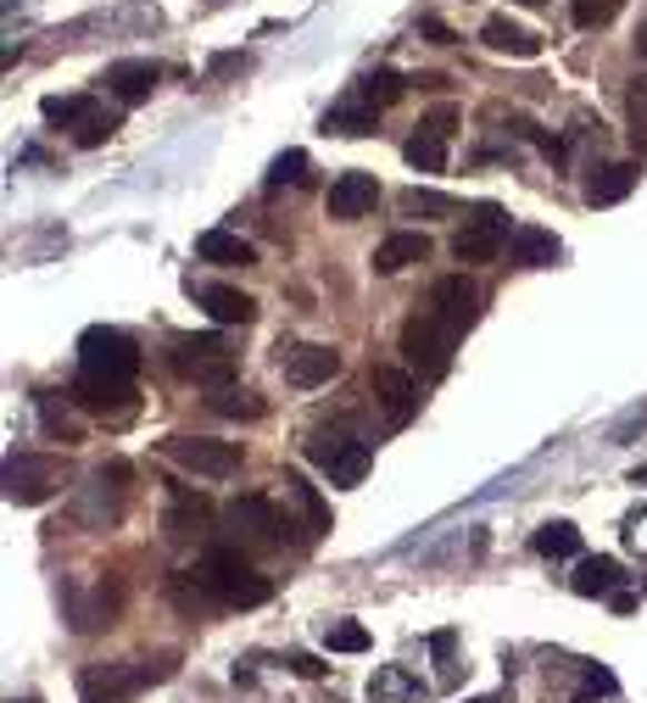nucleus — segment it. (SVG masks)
Listing matches in <instances>:
<instances>
[{"instance_id":"obj_1","label":"nucleus","mask_w":647,"mask_h":703,"mask_svg":"<svg viewBox=\"0 0 647 703\" xmlns=\"http://www.w3.org/2000/svg\"><path fill=\"white\" fill-rule=\"evenodd\" d=\"M135 375H140V346L112 329V324H90L79 335V403L96 414H123L135 397Z\"/></svg>"},{"instance_id":"obj_2","label":"nucleus","mask_w":647,"mask_h":703,"mask_svg":"<svg viewBox=\"0 0 647 703\" xmlns=\"http://www.w3.org/2000/svg\"><path fill=\"white\" fill-rule=\"evenodd\" d=\"M301 453H307V464L330 481V486H358L375 469V447L358 430H347V425H318Z\"/></svg>"},{"instance_id":"obj_3","label":"nucleus","mask_w":647,"mask_h":703,"mask_svg":"<svg viewBox=\"0 0 647 703\" xmlns=\"http://www.w3.org/2000/svg\"><path fill=\"white\" fill-rule=\"evenodd\" d=\"M196 575H201V586L212 592V603H223V608H257V603L273 597L268 575H257L235 547H207L201 564H196Z\"/></svg>"},{"instance_id":"obj_4","label":"nucleus","mask_w":647,"mask_h":703,"mask_svg":"<svg viewBox=\"0 0 647 703\" xmlns=\"http://www.w3.org/2000/svg\"><path fill=\"white\" fill-rule=\"evenodd\" d=\"M452 340H458V335L441 324L436 307L408 313V324H402V358H408V369H419L425 380H441V375L452 369Z\"/></svg>"},{"instance_id":"obj_5","label":"nucleus","mask_w":647,"mask_h":703,"mask_svg":"<svg viewBox=\"0 0 647 703\" xmlns=\"http://www.w3.org/2000/svg\"><path fill=\"white\" fill-rule=\"evenodd\" d=\"M168 346H173V369H179L185 380H196V386H207V392L235 386V352H229L218 335H173Z\"/></svg>"},{"instance_id":"obj_6","label":"nucleus","mask_w":647,"mask_h":703,"mask_svg":"<svg viewBox=\"0 0 647 703\" xmlns=\"http://www.w3.org/2000/svg\"><path fill=\"white\" fill-rule=\"evenodd\" d=\"M508 212L497 207V201H475L469 212H464V229L452 235V257L458 263H491L502 246H508Z\"/></svg>"},{"instance_id":"obj_7","label":"nucleus","mask_w":647,"mask_h":703,"mask_svg":"<svg viewBox=\"0 0 647 703\" xmlns=\"http://www.w3.org/2000/svg\"><path fill=\"white\" fill-rule=\"evenodd\" d=\"M162 453H168L179 469L207 475V481H235L240 464H246V453H240L235 442H207V436H168Z\"/></svg>"},{"instance_id":"obj_8","label":"nucleus","mask_w":647,"mask_h":703,"mask_svg":"<svg viewBox=\"0 0 647 703\" xmlns=\"http://www.w3.org/2000/svg\"><path fill=\"white\" fill-rule=\"evenodd\" d=\"M223 525L240 536V542H251V547H273V542H285V531H290V519L273 508V497H262V492H246V497H235L229 508H223Z\"/></svg>"},{"instance_id":"obj_9","label":"nucleus","mask_w":647,"mask_h":703,"mask_svg":"<svg viewBox=\"0 0 647 703\" xmlns=\"http://www.w3.org/2000/svg\"><path fill=\"white\" fill-rule=\"evenodd\" d=\"M279 369L296 392H312V386H330L341 375V352L324 346V340H301V346H279Z\"/></svg>"},{"instance_id":"obj_10","label":"nucleus","mask_w":647,"mask_h":703,"mask_svg":"<svg viewBox=\"0 0 647 703\" xmlns=\"http://www.w3.org/2000/svg\"><path fill=\"white\" fill-rule=\"evenodd\" d=\"M57 492V464L40 458V453H12L7 458V503L18 508H34Z\"/></svg>"},{"instance_id":"obj_11","label":"nucleus","mask_w":647,"mask_h":703,"mask_svg":"<svg viewBox=\"0 0 647 703\" xmlns=\"http://www.w3.org/2000/svg\"><path fill=\"white\" fill-rule=\"evenodd\" d=\"M430 307L441 313V324H447L452 335H464V329H475V318H480V285H475L469 274H441L436 290H430Z\"/></svg>"},{"instance_id":"obj_12","label":"nucleus","mask_w":647,"mask_h":703,"mask_svg":"<svg viewBox=\"0 0 647 703\" xmlns=\"http://www.w3.org/2000/svg\"><path fill=\"white\" fill-rule=\"evenodd\" d=\"M369 392H375V408H380V419H386L391 430H408V425H414V414H419V386H414L408 369H375Z\"/></svg>"},{"instance_id":"obj_13","label":"nucleus","mask_w":647,"mask_h":703,"mask_svg":"<svg viewBox=\"0 0 647 703\" xmlns=\"http://www.w3.org/2000/svg\"><path fill=\"white\" fill-rule=\"evenodd\" d=\"M452 123H458V112H452V107H441L436 118H425V123L414 129V140H408V162H414L419 174H441V168H447Z\"/></svg>"},{"instance_id":"obj_14","label":"nucleus","mask_w":647,"mask_h":703,"mask_svg":"<svg viewBox=\"0 0 647 703\" xmlns=\"http://www.w3.org/2000/svg\"><path fill=\"white\" fill-rule=\"evenodd\" d=\"M375 201H380V179L364 174V168H352V174H341V179L330 185V218H341V224L375 212Z\"/></svg>"},{"instance_id":"obj_15","label":"nucleus","mask_w":647,"mask_h":703,"mask_svg":"<svg viewBox=\"0 0 647 703\" xmlns=\"http://www.w3.org/2000/svg\"><path fill=\"white\" fill-rule=\"evenodd\" d=\"M564 257V240L553 235V229H541V224H514V235H508V263L514 268H553Z\"/></svg>"},{"instance_id":"obj_16","label":"nucleus","mask_w":647,"mask_h":703,"mask_svg":"<svg viewBox=\"0 0 647 703\" xmlns=\"http://www.w3.org/2000/svg\"><path fill=\"white\" fill-rule=\"evenodd\" d=\"M480 46L497 51V57H514V62H536V57H541V34H530V29L514 23V18H486V23H480Z\"/></svg>"},{"instance_id":"obj_17","label":"nucleus","mask_w":647,"mask_h":703,"mask_svg":"<svg viewBox=\"0 0 647 703\" xmlns=\"http://www.w3.org/2000/svg\"><path fill=\"white\" fill-rule=\"evenodd\" d=\"M157 85H162V68H157V62H146V57H123V62H112V68H107V90H112L118 101H129V107H135V101H146Z\"/></svg>"},{"instance_id":"obj_18","label":"nucleus","mask_w":647,"mask_h":703,"mask_svg":"<svg viewBox=\"0 0 647 703\" xmlns=\"http://www.w3.org/2000/svg\"><path fill=\"white\" fill-rule=\"evenodd\" d=\"M569 592H575V597H614V592H625V570H619V558H608V553L580 558L575 575H569Z\"/></svg>"},{"instance_id":"obj_19","label":"nucleus","mask_w":647,"mask_h":703,"mask_svg":"<svg viewBox=\"0 0 647 703\" xmlns=\"http://www.w3.org/2000/svg\"><path fill=\"white\" fill-rule=\"evenodd\" d=\"M430 686L408 670V664H380L369 681V703H425Z\"/></svg>"},{"instance_id":"obj_20","label":"nucleus","mask_w":647,"mask_h":703,"mask_svg":"<svg viewBox=\"0 0 647 703\" xmlns=\"http://www.w3.org/2000/svg\"><path fill=\"white\" fill-rule=\"evenodd\" d=\"M375 123H380V107L364 96H347L324 112V135H341V140H364V135H375Z\"/></svg>"},{"instance_id":"obj_21","label":"nucleus","mask_w":647,"mask_h":703,"mask_svg":"<svg viewBox=\"0 0 647 703\" xmlns=\"http://www.w3.org/2000/svg\"><path fill=\"white\" fill-rule=\"evenodd\" d=\"M279 486H285V497H290V503H296V514H301V536H307V542H318L324 531H330V503H324V497H318V492L296 475V469H285V481H279Z\"/></svg>"},{"instance_id":"obj_22","label":"nucleus","mask_w":647,"mask_h":703,"mask_svg":"<svg viewBox=\"0 0 647 703\" xmlns=\"http://www.w3.org/2000/svg\"><path fill=\"white\" fill-rule=\"evenodd\" d=\"M196 301L207 307L212 324H251L257 318V301L235 285H196Z\"/></svg>"},{"instance_id":"obj_23","label":"nucleus","mask_w":647,"mask_h":703,"mask_svg":"<svg viewBox=\"0 0 647 703\" xmlns=\"http://www.w3.org/2000/svg\"><path fill=\"white\" fill-rule=\"evenodd\" d=\"M425 257H430V235L402 229V235H391V240L375 246V274H402V268H414V263H425Z\"/></svg>"},{"instance_id":"obj_24","label":"nucleus","mask_w":647,"mask_h":703,"mask_svg":"<svg viewBox=\"0 0 647 703\" xmlns=\"http://www.w3.org/2000/svg\"><path fill=\"white\" fill-rule=\"evenodd\" d=\"M636 179H641L636 162H603V168L591 174V185H586V201H591V207H614V201H625V196L636 190Z\"/></svg>"},{"instance_id":"obj_25","label":"nucleus","mask_w":647,"mask_h":703,"mask_svg":"<svg viewBox=\"0 0 647 703\" xmlns=\"http://www.w3.org/2000/svg\"><path fill=\"white\" fill-rule=\"evenodd\" d=\"M196 257H201V263H218V268H251V263H257L251 240H240V235H229V229L196 235Z\"/></svg>"},{"instance_id":"obj_26","label":"nucleus","mask_w":647,"mask_h":703,"mask_svg":"<svg viewBox=\"0 0 647 703\" xmlns=\"http://www.w3.org/2000/svg\"><path fill=\"white\" fill-rule=\"evenodd\" d=\"M40 112H46V123H57V129H73V135H79V129L101 112V101H96V96H46V107H40Z\"/></svg>"},{"instance_id":"obj_27","label":"nucleus","mask_w":647,"mask_h":703,"mask_svg":"<svg viewBox=\"0 0 647 703\" xmlns=\"http://www.w3.org/2000/svg\"><path fill=\"white\" fill-rule=\"evenodd\" d=\"M536 553H541V558H580V531H575L569 519H547V525L536 531Z\"/></svg>"},{"instance_id":"obj_28","label":"nucleus","mask_w":647,"mask_h":703,"mask_svg":"<svg viewBox=\"0 0 647 703\" xmlns=\"http://www.w3.org/2000/svg\"><path fill=\"white\" fill-rule=\"evenodd\" d=\"M397 207H402V218H452L458 212V201L441 190H402Z\"/></svg>"},{"instance_id":"obj_29","label":"nucleus","mask_w":647,"mask_h":703,"mask_svg":"<svg viewBox=\"0 0 647 703\" xmlns=\"http://www.w3.org/2000/svg\"><path fill=\"white\" fill-rule=\"evenodd\" d=\"M207 408H212V414H223V419H262V403H257L246 386H223V392H212V397H207Z\"/></svg>"},{"instance_id":"obj_30","label":"nucleus","mask_w":647,"mask_h":703,"mask_svg":"<svg viewBox=\"0 0 647 703\" xmlns=\"http://www.w3.org/2000/svg\"><path fill=\"white\" fill-rule=\"evenodd\" d=\"M324 647H330V653H364L369 647V625H358V620H324Z\"/></svg>"},{"instance_id":"obj_31","label":"nucleus","mask_w":647,"mask_h":703,"mask_svg":"<svg viewBox=\"0 0 647 703\" xmlns=\"http://www.w3.org/2000/svg\"><path fill=\"white\" fill-rule=\"evenodd\" d=\"M201 525H207V503L190 497V492H179L173 508H168V531H173V536H196Z\"/></svg>"},{"instance_id":"obj_32","label":"nucleus","mask_w":647,"mask_h":703,"mask_svg":"<svg viewBox=\"0 0 647 703\" xmlns=\"http://www.w3.org/2000/svg\"><path fill=\"white\" fill-rule=\"evenodd\" d=\"M625 112H630V146L647 151V73L630 79V90H625Z\"/></svg>"},{"instance_id":"obj_33","label":"nucleus","mask_w":647,"mask_h":703,"mask_svg":"<svg viewBox=\"0 0 647 703\" xmlns=\"http://www.w3.org/2000/svg\"><path fill=\"white\" fill-rule=\"evenodd\" d=\"M40 425H46V430H51L57 442H68V447H73V442L84 436V430H79V419H73V414H68V408H62L57 397H40Z\"/></svg>"},{"instance_id":"obj_34","label":"nucleus","mask_w":647,"mask_h":703,"mask_svg":"<svg viewBox=\"0 0 647 703\" xmlns=\"http://www.w3.org/2000/svg\"><path fill=\"white\" fill-rule=\"evenodd\" d=\"M619 7H625V0H575V29H608L614 18H619Z\"/></svg>"},{"instance_id":"obj_35","label":"nucleus","mask_w":647,"mask_h":703,"mask_svg":"<svg viewBox=\"0 0 647 703\" xmlns=\"http://www.w3.org/2000/svg\"><path fill=\"white\" fill-rule=\"evenodd\" d=\"M301 179H307V151H279L273 168H268V190H279V185H301Z\"/></svg>"},{"instance_id":"obj_36","label":"nucleus","mask_w":647,"mask_h":703,"mask_svg":"<svg viewBox=\"0 0 647 703\" xmlns=\"http://www.w3.org/2000/svg\"><path fill=\"white\" fill-rule=\"evenodd\" d=\"M402 90H408V79H402V73H375V79H364V90H358V96H364V101H375V107H391Z\"/></svg>"},{"instance_id":"obj_37","label":"nucleus","mask_w":647,"mask_h":703,"mask_svg":"<svg viewBox=\"0 0 647 703\" xmlns=\"http://www.w3.org/2000/svg\"><path fill=\"white\" fill-rule=\"evenodd\" d=\"M112 135H118V112H107V107H101V112H96V118H90V123H84V129L73 135V146L96 151V146H107Z\"/></svg>"},{"instance_id":"obj_38","label":"nucleus","mask_w":647,"mask_h":703,"mask_svg":"<svg viewBox=\"0 0 647 703\" xmlns=\"http://www.w3.org/2000/svg\"><path fill=\"white\" fill-rule=\"evenodd\" d=\"M636 430H647V403H636V408H625V414L614 419V430H608V442H614V447H625V442H630Z\"/></svg>"},{"instance_id":"obj_39","label":"nucleus","mask_w":647,"mask_h":703,"mask_svg":"<svg viewBox=\"0 0 647 703\" xmlns=\"http://www.w3.org/2000/svg\"><path fill=\"white\" fill-rule=\"evenodd\" d=\"M246 68H251L246 51H218V57L207 62V79H235V73H246Z\"/></svg>"},{"instance_id":"obj_40","label":"nucleus","mask_w":647,"mask_h":703,"mask_svg":"<svg viewBox=\"0 0 647 703\" xmlns=\"http://www.w3.org/2000/svg\"><path fill=\"white\" fill-rule=\"evenodd\" d=\"M419 29L430 34V46H452V40H458V34H452V29H447L436 12H419Z\"/></svg>"},{"instance_id":"obj_41","label":"nucleus","mask_w":647,"mask_h":703,"mask_svg":"<svg viewBox=\"0 0 647 703\" xmlns=\"http://www.w3.org/2000/svg\"><path fill=\"white\" fill-rule=\"evenodd\" d=\"M285 664H290V670H296V675H324V664H318V659H312V653H290V659H285Z\"/></svg>"},{"instance_id":"obj_42","label":"nucleus","mask_w":647,"mask_h":703,"mask_svg":"<svg viewBox=\"0 0 647 703\" xmlns=\"http://www.w3.org/2000/svg\"><path fill=\"white\" fill-rule=\"evenodd\" d=\"M636 57H647V18H641V29H636Z\"/></svg>"},{"instance_id":"obj_43","label":"nucleus","mask_w":647,"mask_h":703,"mask_svg":"<svg viewBox=\"0 0 647 703\" xmlns=\"http://www.w3.org/2000/svg\"><path fill=\"white\" fill-rule=\"evenodd\" d=\"M630 486H647V464H636V469H630Z\"/></svg>"},{"instance_id":"obj_44","label":"nucleus","mask_w":647,"mask_h":703,"mask_svg":"<svg viewBox=\"0 0 647 703\" xmlns=\"http://www.w3.org/2000/svg\"><path fill=\"white\" fill-rule=\"evenodd\" d=\"M469 703H508V692H486V697H469Z\"/></svg>"},{"instance_id":"obj_45","label":"nucleus","mask_w":647,"mask_h":703,"mask_svg":"<svg viewBox=\"0 0 647 703\" xmlns=\"http://www.w3.org/2000/svg\"><path fill=\"white\" fill-rule=\"evenodd\" d=\"M12 703H40V697H12Z\"/></svg>"},{"instance_id":"obj_46","label":"nucleus","mask_w":647,"mask_h":703,"mask_svg":"<svg viewBox=\"0 0 647 703\" xmlns=\"http://www.w3.org/2000/svg\"><path fill=\"white\" fill-rule=\"evenodd\" d=\"M641 586H647V581H641Z\"/></svg>"}]
</instances>
